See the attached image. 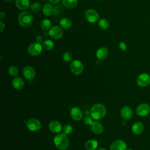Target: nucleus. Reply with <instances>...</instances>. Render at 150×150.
<instances>
[{"mask_svg": "<svg viewBox=\"0 0 150 150\" xmlns=\"http://www.w3.org/2000/svg\"><path fill=\"white\" fill-rule=\"evenodd\" d=\"M48 36H49V32H43V36H44V37H47Z\"/></svg>", "mask_w": 150, "mask_h": 150, "instance_id": "nucleus-39", "label": "nucleus"}, {"mask_svg": "<svg viewBox=\"0 0 150 150\" xmlns=\"http://www.w3.org/2000/svg\"><path fill=\"white\" fill-rule=\"evenodd\" d=\"M36 42L40 43H43V36L42 35H38L36 38Z\"/></svg>", "mask_w": 150, "mask_h": 150, "instance_id": "nucleus-35", "label": "nucleus"}, {"mask_svg": "<svg viewBox=\"0 0 150 150\" xmlns=\"http://www.w3.org/2000/svg\"><path fill=\"white\" fill-rule=\"evenodd\" d=\"M63 60L66 62H70L73 59L71 53L70 52H65L63 55Z\"/></svg>", "mask_w": 150, "mask_h": 150, "instance_id": "nucleus-32", "label": "nucleus"}, {"mask_svg": "<svg viewBox=\"0 0 150 150\" xmlns=\"http://www.w3.org/2000/svg\"><path fill=\"white\" fill-rule=\"evenodd\" d=\"M54 43L53 42V41H52L50 39L46 40L43 41L42 43V47L45 50H50L53 49L54 47Z\"/></svg>", "mask_w": 150, "mask_h": 150, "instance_id": "nucleus-25", "label": "nucleus"}, {"mask_svg": "<svg viewBox=\"0 0 150 150\" xmlns=\"http://www.w3.org/2000/svg\"><path fill=\"white\" fill-rule=\"evenodd\" d=\"M72 131H73V128L69 124L65 125L63 128V133L66 135H70L72 132Z\"/></svg>", "mask_w": 150, "mask_h": 150, "instance_id": "nucleus-30", "label": "nucleus"}, {"mask_svg": "<svg viewBox=\"0 0 150 150\" xmlns=\"http://www.w3.org/2000/svg\"><path fill=\"white\" fill-rule=\"evenodd\" d=\"M98 25L99 28L101 29H103V30H105V29H108V27H109L108 21L107 19H104V18L100 19L99 21H98Z\"/></svg>", "mask_w": 150, "mask_h": 150, "instance_id": "nucleus-27", "label": "nucleus"}, {"mask_svg": "<svg viewBox=\"0 0 150 150\" xmlns=\"http://www.w3.org/2000/svg\"><path fill=\"white\" fill-rule=\"evenodd\" d=\"M63 11V8L60 4L56 5L53 8V13L55 15H59Z\"/></svg>", "mask_w": 150, "mask_h": 150, "instance_id": "nucleus-31", "label": "nucleus"}, {"mask_svg": "<svg viewBox=\"0 0 150 150\" xmlns=\"http://www.w3.org/2000/svg\"><path fill=\"white\" fill-rule=\"evenodd\" d=\"M49 36L54 39H60L63 34L62 29L58 26H54L52 27L49 31Z\"/></svg>", "mask_w": 150, "mask_h": 150, "instance_id": "nucleus-9", "label": "nucleus"}, {"mask_svg": "<svg viewBox=\"0 0 150 150\" xmlns=\"http://www.w3.org/2000/svg\"><path fill=\"white\" fill-rule=\"evenodd\" d=\"M63 5L68 9H73L77 6V0H62Z\"/></svg>", "mask_w": 150, "mask_h": 150, "instance_id": "nucleus-24", "label": "nucleus"}, {"mask_svg": "<svg viewBox=\"0 0 150 150\" xmlns=\"http://www.w3.org/2000/svg\"><path fill=\"white\" fill-rule=\"evenodd\" d=\"M70 69L71 73L75 75L80 74L83 71V64L79 60H73L70 66Z\"/></svg>", "mask_w": 150, "mask_h": 150, "instance_id": "nucleus-4", "label": "nucleus"}, {"mask_svg": "<svg viewBox=\"0 0 150 150\" xmlns=\"http://www.w3.org/2000/svg\"><path fill=\"white\" fill-rule=\"evenodd\" d=\"M110 148V150H125L127 144L122 140H117L111 144Z\"/></svg>", "mask_w": 150, "mask_h": 150, "instance_id": "nucleus-11", "label": "nucleus"}, {"mask_svg": "<svg viewBox=\"0 0 150 150\" xmlns=\"http://www.w3.org/2000/svg\"><path fill=\"white\" fill-rule=\"evenodd\" d=\"M106 114V108L101 104L98 103L94 104L91 108L90 115L94 120H101Z\"/></svg>", "mask_w": 150, "mask_h": 150, "instance_id": "nucleus-1", "label": "nucleus"}, {"mask_svg": "<svg viewBox=\"0 0 150 150\" xmlns=\"http://www.w3.org/2000/svg\"><path fill=\"white\" fill-rule=\"evenodd\" d=\"M49 128L50 131L54 133H59L61 131L62 124L60 122L56 120H53L50 122L49 124Z\"/></svg>", "mask_w": 150, "mask_h": 150, "instance_id": "nucleus-12", "label": "nucleus"}, {"mask_svg": "<svg viewBox=\"0 0 150 150\" xmlns=\"http://www.w3.org/2000/svg\"><path fill=\"white\" fill-rule=\"evenodd\" d=\"M12 84L13 88L16 90H21L24 86L23 80L21 77H15L12 81Z\"/></svg>", "mask_w": 150, "mask_h": 150, "instance_id": "nucleus-19", "label": "nucleus"}, {"mask_svg": "<svg viewBox=\"0 0 150 150\" xmlns=\"http://www.w3.org/2000/svg\"><path fill=\"white\" fill-rule=\"evenodd\" d=\"M15 5L20 10H25L29 7V0H16Z\"/></svg>", "mask_w": 150, "mask_h": 150, "instance_id": "nucleus-20", "label": "nucleus"}, {"mask_svg": "<svg viewBox=\"0 0 150 150\" xmlns=\"http://www.w3.org/2000/svg\"><path fill=\"white\" fill-rule=\"evenodd\" d=\"M48 1L52 4H56V3L59 2L60 0H48Z\"/></svg>", "mask_w": 150, "mask_h": 150, "instance_id": "nucleus-37", "label": "nucleus"}, {"mask_svg": "<svg viewBox=\"0 0 150 150\" xmlns=\"http://www.w3.org/2000/svg\"><path fill=\"white\" fill-rule=\"evenodd\" d=\"M127 150H132V149H127Z\"/></svg>", "mask_w": 150, "mask_h": 150, "instance_id": "nucleus-42", "label": "nucleus"}, {"mask_svg": "<svg viewBox=\"0 0 150 150\" xmlns=\"http://www.w3.org/2000/svg\"><path fill=\"white\" fill-rule=\"evenodd\" d=\"M30 8L32 12L36 13L40 11L41 9V5L40 4V3L39 2H34L30 6Z\"/></svg>", "mask_w": 150, "mask_h": 150, "instance_id": "nucleus-28", "label": "nucleus"}, {"mask_svg": "<svg viewBox=\"0 0 150 150\" xmlns=\"http://www.w3.org/2000/svg\"><path fill=\"white\" fill-rule=\"evenodd\" d=\"M144 125L141 122L137 121L135 122L132 126V131L135 135L141 134L144 131Z\"/></svg>", "mask_w": 150, "mask_h": 150, "instance_id": "nucleus-17", "label": "nucleus"}, {"mask_svg": "<svg viewBox=\"0 0 150 150\" xmlns=\"http://www.w3.org/2000/svg\"><path fill=\"white\" fill-rule=\"evenodd\" d=\"M51 22L49 19H45L41 21L40 27L44 31H47L50 29Z\"/></svg>", "mask_w": 150, "mask_h": 150, "instance_id": "nucleus-26", "label": "nucleus"}, {"mask_svg": "<svg viewBox=\"0 0 150 150\" xmlns=\"http://www.w3.org/2000/svg\"><path fill=\"white\" fill-rule=\"evenodd\" d=\"M121 117L127 120L131 119L132 117V111L130 107L128 106L123 107L120 111Z\"/></svg>", "mask_w": 150, "mask_h": 150, "instance_id": "nucleus-15", "label": "nucleus"}, {"mask_svg": "<svg viewBox=\"0 0 150 150\" xmlns=\"http://www.w3.org/2000/svg\"><path fill=\"white\" fill-rule=\"evenodd\" d=\"M42 46L38 43H33L30 44L28 48V53L32 55V56H38L42 52Z\"/></svg>", "mask_w": 150, "mask_h": 150, "instance_id": "nucleus-7", "label": "nucleus"}, {"mask_svg": "<svg viewBox=\"0 0 150 150\" xmlns=\"http://www.w3.org/2000/svg\"><path fill=\"white\" fill-rule=\"evenodd\" d=\"M85 148L87 150H95L98 146V142L94 139H90L85 144Z\"/></svg>", "mask_w": 150, "mask_h": 150, "instance_id": "nucleus-21", "label": "nucleus"}, {"mask_svg": "<svg viewBox=\"0 0 150 150\" xmlns=\"http://www.w3.org/2000/svg\"><path fill=\"white\" fill-rule=\"evenodd\" d=\"M85 18L88 22L90 23H95L98 21L99 15L95 10L89 9L85 12Z\"/></svg>", "mask_w": 150, "mask_h": 150, "instance_id": "nucleus-6", "label": "nucleus"}, {"mask_svg": "<svg viewBox=\"0 0 150 150\" xmlns=\"http://www.w3.org/2000/svg\"><path fill=\"white\" fill-rule=\"evenodd\" d=\"M4 28H5V24L4 23V22L2 21H0V32H2Z\"/></svg>", "mask_w": 150, "mask_h": 150, "instance_id": "nucleus-36", "label": "nucleus"}, {"mask_svg": "<svg viewBox=\"0 0 150 150\" xmlns=\"http://www.w3.org/2000/svg\"><path fill=\"white\" fill-rule=\"evenodd\" d=\"M150 112V106L146 103H142L139 104L137 109L136 112L138 115L140 117H145Z\"/></svg>", "mask_w": 150, "mask_h": 150, "instance_id": "nucleus-10", "label": "nucleus"}, {"mask_svg": "<svg viewBox=\"0 0 150 150\" xmlns=\"http://www.w3.org/2000/svg\"><path fill=\"white\" fill-rule=\"evenodd\" d=\"M28 128L31 131H38L41 128V122L36 118H30L26 123Z\"/></svg>", "mask_w": 150, "mask_h": 150, "instance_id": "nucleus-8", "label": "nucleus"}, {"mask_svg": "<svg viewBox=\"0 0 150 150\" xmlns=\"http://www.w3.org/2000/svg\"><path fill=\"white\" fill-rule=\"evenodd\" d=\"M137 84L141 87H145L150 83V75L147 73H142L137 78Z\"/></svg>", "mask_w": 150, "mask_h": 150, "instance_id": "nucleus-5", "label": "nucleus"}, {"mask_svg": "<svg viewBox=\"0 0 150 150\" xmlns=\"http://www.w3.org/2000/svg\"><path fill=\"white\" fill-rule=\"evenodd\" d=\"M43 13L46 16H50L53 13V7L49 3H46L43 6Z\"/></svg>", "mask_w": 150, "mask_h": 150, "instance_id": "nucleus-23", "label": "nucleus"}, {"mask_svg": "<svg viewBox=\"0 0 150 150\" xmlns=\"http://www.w3.org/2000/svg\"><path fill=\"white\" fill-rule=\"evenodd\" d=\"M97 150H106V149L105 148H99Z\"/></svg>", "mask_w": 150, "mask_h": 150, "instance_id": "nucleus-40", "label": "nucleus"}, {"mask_svg": "<svg viewBox=\"0 0 150 150\" xmlns=\"http://www.w3.org/2000/svg\"><path fill=\"white\" fill-rule=\"evenodd\" d=\"M5 16V12H0V17H1V18H4V17Z\"/></svg>", "mask_w": 150, "mask_h": 150, "instance_id": "nucleus-38", "label": "nucleus"}, {"mask_svg": "<svg viewBox=\"0 0 150 150\" xmlns=\"http://www.w3.org/2000/svg\"><path fill=\"white\" fill-rule=\"evenodd\" d=\"M91 129L93 132L96 134H100L103 132V127L101 123L94 121L91 125Z\"/></svg>", "mask_w": 150, "mask_h": 150, "instance_id": "nucleus-18", "label": "nucleus"}, {"mask_svg": "<svg viewBox=\"0 0 150 150\" xmlns=\"http://www.w3.org/2000/svg\"><path fill=\"white\" fill-rule=\"evenodd\" d=\"M23 75L28 80L33 79L35 76V71L31 66H26L23 70Z\"/></svg>", "mask_w": 150, "mask_h": 150, "instance_id": "nucleus-13", "label": "nucleus"}, {"mask_svg": "<svg viewBox=\"0 0 150 150\" xmlns=\"http://www.w3.org/2000/svg\"><path fill=\"white\" fill-rule=\"evenodd\" d=\"M8 72L10 75L12 76H16L19 74V70L16 66H11L8 68Z\"/></svg>", "mask_w": 150, "mask_h": 150, "instance_id": "nucleus-29", "label": "nucleus"}, {"mask_svg": "<svg viewBox=\"0 0 150 150\" xmlns=\"http://www.w3.org/2000/svg\"><path fill=\"white\" fill-rule=\"evenodd\" d=\"M55 146L60 150H65L69 146V140L64 134H58L54 137Z\"/></svg>", "mask_w": 150, "mask_h": 150, "instance_id": "nucleus-2", "label": "nucleus"}, {"mask_svg": "<svg viewBox=\"0 0 150 150\" xmlns=\"http://www.w3.org/2000/svg\"><path fill=\"white\" fill-rule=\"evenodd\" d=\"M70 115L74 120L79 121L82 118L83 112L80 108L73 107L70 111Z\"/></svg>", "mask_w": 150, "mask_h": 150, "instance_id": "nucleus-14", "label": "nucleus"}, {"mask_svg": "<svg viewBox=\"0 0 150 150\" xmlns=\"http://www.w3.org/2000/svg\"><path fill=\"white\" fill-rule=\"evenodd\" d=\"M33 15L29 11H23L21 12L18 16V23L22 27H28L33 22Z\"/></svg>", "mask_w": 150, "mask_h": 150, "instance_id": "nucleus-3", "label": "nucleus"}, {"mask_svg": "<svg viewBox=\"0 0 150 150\" xmlns=\"http://www.w3.org/2000/svg\"><path fill=\"white\" fill-rule=\"evenodd\" d=\"M60 25L62 28L64 29H69L72 25V22L67 18H63L60 21Z\"/></svg>", "mask_w": 150, "mask_h": 150, "instance_id": "nucleus-22", "label": "nucleus"}, {"mask_svg": "<svg viewBox=\"0 0 150 150\" xmlns=\"http://www.w3.org/2000/svg\"><path fill=\"white\" fill-rule=\"evenodd\" d=\"M108 54V50L105 47H100L96 52V56L98 59L100 60H104L107 58Z\"/></svg>", "mask_w": 150, "mask_h": 150, "instance_id": "nucleus-16", "label": "nucleus"}, {"mask_svg": "<svg viewBox=\"0 0 150 150\" xmlns=\"http://www.w3.org/2000/svg\"><path fill=\"white\" fill-rule=\"evenodd\" d=\"M119 47H120V49L122 51H125L127 49V45L124 42H121L119 43Z\"/></svg>", "mask_w": 150, "mask_h": 150, "instance_id": "nucleus-34", "label": "nucleus"}, {"mask_svg": "<svg viewBox=\"0 0 150 150\" xmlns=\"http://www.w3.org/2000/svg\"><path fill=\"white\" fill-rule=\"evenodd\" d=\"M93 121H92V119L88 117V116H86L84 120H83V122L84 124L87 125H91L92 123H93Z\"/></svg>", "mask_w": 150, "mask_h": 150, "instance_id": "nucleus-33", "label": "nucleus"}, {"mask_svg": "<svg viewBox=\"0 0 150 150\" xmlns=\"http://www.w3.org/2000/svg\"><path fill=\"white\" fill-rule=\"evenodd\" d=\"M4 1H11L12 0H4Z\"/></svg>", "mask_w": 150, "mask_h": 150, "instance_id": "nucleus-41", "label": "nucleus"}]
</instances>
